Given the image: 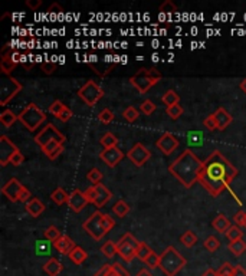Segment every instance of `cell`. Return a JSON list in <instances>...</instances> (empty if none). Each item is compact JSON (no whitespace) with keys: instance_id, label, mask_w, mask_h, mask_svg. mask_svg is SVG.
<instances>
[{"instance_id":"1","label":"cell","mask_w":246,"mask_h":276,"mask_svg":"<svg viewBox=\"0 0 246 276\" xmlns=\"http://www.w3.org/2000/svg\"><path fill=\"white\" fill-rule=\"evenodd\" d=\"M236 176V167L220 151H213L206 158V161H203L199 183L208 190L212 197H217L225 188L229 187Z\"/></svg>"},{"instance_id":"2","label":"cell","mask_w":246,"mask_h":276,"mask_svg":"<svg viewBox=\"0 0 246 276\" xmlns=\"http://www.w3.org/2000/svg\"><path fill=\"white\" fill-rule=\"evenodd\" d=\"M202 168H203V161L191 150H185L169 166V171L186 188H190L196 182H199Z\"/></svg>"},{"instance_id":"3","label":"cell","mask_w":246,"mask_h":276,"mask_svg":"<svg viewBox=\"0 0 246 276\" xmlns=\"http://www.w3.org/2000/svg\"><path fill=\"white\" fill-rule=\"evenodd\" d=\"M187 265V259L174 246H167L160 255V269L166 276H176Z\"/></svg>"},{"instance_id":"4","label":"cell","mask_w":246,"mask_h":276,"mask_svg":"<svg viewBox=\"0 0 246 276\" xmlns=\"http://www.w3.org/2000/svg\"><path fill=\"white\" fill-rule=\"evenodd\" d=\"M158 81H161V74L155 68H141L130 78V84L140 93H147Z\"/></svg>"},{"instance_id":"5","label":"cell","mask_w":246,"mask_h":276,"mask_svg":"<svg viewBox=\"0 0 246 276\" xmlns=\"http://www.w3.org/2000/svg\"><path fill=\"white\" fill-rule=\"evenodd\" d=\"M19 121L23 124V127H26L29 131H35L46 121V115L36 104H29L19 114Z\"/></svg>"},{"instance_id":"6","label":"cell","mask_w":246,"mask_h":276,"mask_svg":"<svg viewBox=\"0 0 246 276\" xmlns=\"http://www.w3.org/2000/svg\"><path fill=\"white\" fill-rule=\"evenodd\" d=\"M138 246H140V242L131 233H125L123 238L117 242V252L125 262L131 263L132 259L137 258Z\"/></svg>"},{"instance_id":"7","label":"cell","mask_w":246,"mask_h":276,"mask_svg":"<svg viewBox=\"0 0 246 276\" xmlns=\"http://www.w3.org/2000/svg\"><path fill=\"white\" fill-rule=\"evenodd\" d=\"M78 96H79L88 107H94V105L104 96V90H102L96 82H94L93 79H91V81H88L84 87L79 88Z\"/></svg>"},{"instance_id":"8","label":"cell","mask_w":246,"mask_h":276,"mask_svg":"<svg viewBox=\"0 0 246 276\" xmlns=\"http://www.w3.org/2000/svg\"><path fill=\"white\" fill-rule=\"evenodd\" d=\"M65 140H66L65 135L54 124H46V127L35 137V143L39 144L40 147H45L48 143H52V141H57L62 146L65 143Z\"/></svg>"},{"instance_id":"9","label":"cell","mask_w":246,"mask_h":276,"mask_svg":"<svg viewBox=\"0 0 246 276\" xmlns=\"http://www.w3.org/2000/svg\"><path fill=\"white\" fill-rule=\"evenodd\" d=\"M20 91H22V84L18 79L12 76L4 78L0 85V105H7V102Z\"/></svg>"},{"instance_id":"10","label":"cell","mask_w":246,"mask_h":276,"mask_svg":"<svg viewBox=\"0 0 246 276\" xmlns=\"http://www.w3.org/2000/svg\"><path fill=\"white\" fill-rule=\"evenodd\" d=\"M101 217L102 213L101 212H95L94 215H91L82 224L84 230L93 238L94 240H101L104 239V236L107 235L105 230L102 229V224H101Z\"/></svg>"},{"instance_id":"11","label":"cell","mask_w":246,"mask_h":276,"mask_svg":"<svg viewBox=\"0 0 246 276\" xmlns=\"http://www.w3.org/2000/svg\"><path fill=\"white\" fill-rule=\"evenodd\" d=\"M127 157H128V160H130L134 166L143 167V166L151 158V153H150V150H149L144 144L137 143V144L127 153Z\"/></svg>"},{"instance_id":"12","label":"cell","mask_w":246,"mask_h":276,"mask_svg":"<svg viewBox=\"0 0 246 276\" xmlns=\"http://www.w3.org/2000/svg\"><path fill=\"white\" fill-rule=\"evenodd\" d=\"M179 144H180V143H179V140L176 138V135H173V134L169 132V131L163 132V134L160 135V138L155 141V147H157L161 153L166 154V155H170L173 151H176L177 147H179Z\"/></svg>"},{"instance_id":"13","label":"cell","mask_w":246,"mask_h":276,"mask_svg":"<svg viewBox=\"0 0 246 276\" xmlns=\"http://www.w3.org/2000/svg\"><path fill=\"white\" fill-rule=\"evenodd\" d=\"M18 151H19V148L6 135L0 137V166L1 167H4L6 164H9L10 158Z\"/></svg>"},{"instance_id":"14","label":"cell","mask_w":246,"mask_h":276,"mask_svg":"<svg viewBox=\"0 0 246 276\" xmlns=\"http://www.w3.org/2000/svg\"><path fill=\"white\" fill-rule=\"evenodd\" d=\"M23 187H25V185L20 183L18 179H10L7 183L1 187V193H3L10 202L15 203V202H19V199H20V193H22Z\"/></svg>"},{"instance_id":"15","label":"cell","mask_w":246,"mask_h":276,"mask_svg":"<svg viewBox=\"0 0 246 276\" xmlns=\"http://www.w3.org/2000/svg\"><path fill=\"white\" fill-rule=\"evenodd\" d=\"M88 199L85 196V191H81V190H74L71 194H69V200H68V206L72 212L75 213H79L85 209V206L88 204Z\"/></svg>"},{"instance_id":"16","label":"cell","mask_w":246,"mask_h":276,"mask_svg":"<svg viewBox=\"0 0 246 276\" xmlns=\"http://www.w3.org/2000/svg\"><path fill=\"white\" fill-rule=\"evenodd\" d=\"M99 158L111 168H114L121 160L124 158V153L118 147H113V148H105L99 154Z\"/></svg>"},{"instance_id":"17","label":"cell","mask_w":246,"mask_h":276,"mask_svg":"<svg viewBox=\"0 0 246 276\" xmlns=\"http://www.w3.org/2000/svg\"><path fill=\"white\" fill-rule=\"evenodd\" d=\"M95 200H94L93 204H95L98 209L104 207L113 197V193L104 185V184H95Z\"/></svg>"},{"instance_id":"18","label":"cell","mask_w":246,"mask_h":276,"mask_svg":"<svg viewBox=\"0 0 246 276\" xmlns=\"http://www.w3.org/2000/svg\"><path fill=\"white\" fill-rule=\"evenodd\" d=\"M54 247H55L59 253H62V255H69V253L76 247V245H75V242H74L69 236L62 235L57 242H54Z\"/></svg>"},{"instance_id":"19","label":"cell","mask_w":246,"mask_h":276,"mask_svg":"<svg viewBox=\"0 0 246 276\" xmlns=\"http://www.w3.org/2000/svg\"><path fill=\"white\" fill-rule=\"evenodd\" d=\"M213 117H215V121L217 124V129H220V131L226 129L232 124V121H233L232 115L225 108H219L213 114Z\"/></svg>"},{"instance_id":"20","label":"cell","mask_w":246,"mask_h":276,"mask_svg":"<svg viewBox=\"0 0 246 276\" xmlns=\"http://www.w3.org/2000/svg\"><path fill=\"white\" fill-rule=\"evenodd\" d=\"M25 209H26V212H28L32 217H39V216L45 212V204H43L39 199L32 197L31 200L25 204Z\"/></svg>"},{"instance_id":"21","label":"cell","mask_w":246,"mask_h":276,"mask_svg":"<svg viewBox=\"0 0 246 276\" xmlns=\"http://www.w3.org/2000/svg\"><path fill=\"white\" fill-rule=\"evenodd\" d=\"M63 271V265L58 259L51 258L45 265H43V272L48 276H58Z\"/></svg>"},{"instance_id":"22","label":"cell","mask_w":246,"mask_h":276,"mask_svg":"<svg viewBox=\"0 0 246 276\" xmlns=\"http://www.w3.org/2000/svg\"><path fill=\"white\" fill-rule=\"evenodd\" d=\"M42 151L46 154L51 160H57L63 153V146H61L57 141H52V143H48L45 147H42Z\"/></svg>"},{"instance_id":"23","label":"cell","mask_w":246,"mask_h":276,"mask_svg":"<svg viewBox=\"0 0 246 276\" xmlns=\"http://www.w3.org/2000/svg\"><path fill=\"white\" fill-rule=\"evenodd\" d=\"M212 226H213V229H215L216 232L225 233V235H226V232L232 227L230 220L225 215L216 216V219H213V221H212Z\"/></svg>"},{"instance_id":"24","label":"cell","mask_w":246,"mask_h":276,"mask_svg":"<svg viewBox=\"0 0 246 276\" xmlns=\"http://www.w3.org/2000/svg\"><path fill=\"white\" fill-rule=\"evenodd\" d=\"M13 52H10V54H1V61H0V69H1V72L4 74V75H10L13 71H15V68L18 66L15 62L12 61V58H10V55H12Z\"/></svg>"},{"instance_id":"25","label":"cell","mask_w":246,"mask_h":276,"mask_svg":"<svg viewBox=\"0 0 246 276\" xmlns=\"http://www.w3.org/2000/svg\"><path fill=\"white\" fill-rule=\"evenodd\" d=\"M68 256H69V259H71L75 265H82V263L88 259V253H87L82 247H79V246H76Z\"/></svg>"},{"instance_id":"26","label":"cell","mask_w":246,"mask_h":276,"mask_svg":"<svg viewBox=\"0 0 246 276\" xmlns=\"http://www.w3.org/2000/svg\"><path fill=\"white\" fill-rule=\"evenodd\" d=\"M16 121H19V115H16L12 110H4V111L0 114V123H1L3 127H6V128L12 127Z\"/></svg>"},{"instance_id":"27","label":"cell","mask_w":246,"mask_h":276,"mask_svg":"<svg viewBox=\"0 0 246 276\" xmlns=\"http://www.w3.org/2000/svg\"><path fill=\"white\" fill-rule=\"evenodd\" d=\"M51 199H52V202H54L55 204L62 206V204L68 203V200H69V194H68L62 187H58V188L51 194Z\"/></svg>"},{"instance_id":"28","label":"cell","mask_w":246,"mask_h":276,"mask_svg":"<svg viewBox=\"0 0 246 276\" xmlns=\"http://www.w3.org/2000/svg\"><path fill=\"white\" fill-rule=\"evenodd\" d=\"M227 249L230 250V253H233L236 258H239L246 252V242H244V239L236 240V242H230L227 245Z\"/></svg>"},{"instance_id":"29","label":"cell","mask_w":246,"mask_h":276,"mask_svg":"<svg viewBox=\"0 0 246 276\" xmlns=\"http://www.w3.org/2000/svg\"><path fill=\"white\" fill-rule=\"evenodd\" d=\"M99 143H101V146H102L104 148H113V147H117L118 138H117L113 132H105V134L102 135V138L99 140Z\"/></svg>"},{"instance_id":"30","label":"cell","mask_w":246,"mask_h":276,"mask_svg":"<svg viewBox=\"0 0 246 276\" xmlns=\"http://www.w3.org/2000/svg\"><path fill=\"white\" fill-rule=\"evenodd\" d=\"M161 101H163V104H166L167 107H173V105H176V104H179V101H180V96H179V93L176 91H173V90H169V91L166 92L163 96H161Z\"/></svg>"},{"instance_id":"31","label":"cell","mask_w":246,"mask_h":276,"mask_svg":"<svg viewBox=\"0 0 246 276\" xmlns=\"http://www.w3.org/2000/svg\"><path fill=\"white\" fill-rule=\"evenodd\" d=\"M101 252L104 253V256L105 258H108V259H113L118 252H117V243H114L113 240H108V242H105L102 247H101Z\"/></svg>"},{"instance_id":"32","label":"cell","mask_w":246,"mask_h":276,"mask_svg":"<svg viewBox=\"0 0 246 276\" xmlns=\"http://www.w3.org/2000/svg\"><path fill=\"white\" fill-rule=\"evenodd\" d=\"M226 238L229 242H236V240H241L244 238V232L239 226H232L227 232H226Z\"/></svg>"},{"instance_id":"33","label":"cell","mask_w":246,"mask_h":276,"mask_svg":"<svg viewBox=\"0 0 246 276\" xmlns=\"http://www.w3.org/2000/svg\"><path fill=\"white\" fill-rule=\"evenodd\" d=\"M113 213L115 216H118V217H124V216H127L130 213V206L127 204V202L118 200L114 204V207H113Z\"/></svg>"},{"instance_id":"34","label":"cell","mask_w":246,"mask_h":276,"mask_svg":"<svg viewBox=\"0 0 246 276\" xmlns=\"http://www.w3.org/2000/svg\"><path fill=\"white\" fill-rule=\"evenodd\" d=\"M153 252L154 250L150 249V246L146 245L144 242H140V246H138V249H137V258H138L140 260L146 262V260L149 259V256H150Z\"/></svg>"},{"instance_id":"35","label":"cell","mask_w":246,"mask_h":276,"mask_svg":"<svg viewBox=\"0 0 246 276\" xmlns=\"http://www.w3.org/2000/svg\"><path fill=\"white\" fill-rule=\"evenodd\" d=\"M61 236V230H59L58 227H55V226H49V227L45 230V238H46L48 242H52V243H54V242H57Z\"/></svg>"},{"instance_id":"36","label":"cell","mask_w":246,"mask_h":276,"mask_svg":"<svg viewBox=\"0 0 246 276\" xmlns=\"http://www.w3.org/2000/svg\"><path fill=\"white\" fill-rule=\"evenodd\" d=\"M166 112H167V115H169L171 120H179V118L183 115L185 110H183L182 105L176 104V105H173V107H167V108H166Z\"/></svg>"},{"instance_id":"37","label":"cell","mask_w":246,"mask_h":276,"mask_svg":"<svg viewBox=\"0 0 246 276\" xmlns=\"http://www.w3.org/2000/svg\"><path fill=\"white\" fill-rule=\"evenodd\" d=\"M180 242H182V245L185 246V247H193V246L197 243V236L193 232L189 230V232H186L185 235H182Z\"/></svg>"},{"instance_id":"38","label":"cell","mask_w":246,"mask_h":276,"mask_svg":"<svg viewBox=\"0 0 246 276\" xmlns=\"http://www.w3.org/2000/svg\"><path fill=\"white\" fill-rule=\"evenodd\" d=\"M101 224H102V229L105 230V233L108 235L113 230V227L115 226V220L110 215H102V217H101Z\"/></svg>"},{"instance_id":"39","label":"cell","mask_w":246,"mask_h":276,"mask_svg":"<svg viewBox=\"0 0 246 276\" xmlns=\"http://www.w3.org/2000/svg\"><path fill=\"white\" fill-rule=\"evenodd\" d=\"M98 120L102 124H111L114 121V112H113L110 108H104V110L99 112Z\"/></svg>"},{"instance_id":"40","label":"cell","mask_w":246,"mask_h":276,"mask_svg":"<svg viewBox=\"0 0 246 276\" xmlns=\"http://www.w3.org/2000/svg\"><path fill=\"white\" fill-rule=\"evenodd\" d=\"M203 246H205V249H208V252H216L219 247H220V242H219V239H216L215 236H209L205 242H203Z\"/></svg>"},{"instance_id":"41","label":"cell","mask_w":246,"mask_h":276,"mask_svg":"<svg viewBox=\"0 0 246 276\" xmlns=\"http://www.w3.org/2000/svg\"><path fill=\"white\" fill-rule=\"evenodd\" d=\"M123 117L127 123H134L138 118V111L134 107H128L127 110H124Z\"/></svg>"},{"instance_id":"42","label":"cell","mask_w":246,"mask_h":276,"mask_svg":"<svg viewBox=\"0 0 246 276\" xmlns=\"http://www.w3.org/2000/svg\"><path fill=\"white\" fill-rule=\"evenodd\" d=\"M87 179H88V182L93 183L94 185H95V184H99L101 183V180H102V173H101L98 168H93V170L88 171Z\"/></svg>"},{"instance_id":"43","label":"cell","mask_w":246,"mask_h":276,"mask_svg":"<svg viewBox=\"0 0 246 276\" xmlns=\"http://www.w3.org/2000/svg\"><path fill=\"white\" fill-rule=\"evenodd\" d=\"M65 108H66V107H65V104H63V102H61V101H55V102H54V104L49 107V112L58 118L62 112H63V110H65Z\"/></svg>"},{"instance_id":"44","label":"cell","mask_w":246,"mask_h":276,"mask_svg":"<svg viewBox=\"0 0 246 276\" xmlns=\"http://www.w3.org/2000/svg\"><path fill=\"white\" fill-rule=\"evenodd\" d=\"M149 268H150V271H153V269H157L158 266H160V255H157L155 252H153L150 256H149V259L144 262Z\"/></svg>"},{"instance_id":"45","label":"cell","mask_w":246,"mask_h":276,"mask_svg":"<svg viewBox=\"0 0 246 276\" xmlns=\"http://www.w3.org/2000/svg\"><path fill=\"white\" fill-rule=\"evenodd\" d=\"M155 104H154L151 99H146V101H143V104H141V112L143 114H146V115H151L154 111H155Z\"/></svg>"},{"instance_id":"46","label":"cell","mask_w":246,"mask_h":276,"mask_svg":"<svg viewBox=\"0 0 246 276\" xmlns=\"http://www.w3.org/2000/svg\"><path fill=\"white\" fill-rule=\"evenodd\" d=\"M233 271H235V266L230 265V263H223L219 271H217V276H232L233 275Z\"/></svg>"},{"instance_id":"47","label":"cell","mask_w":246,"mask_h":276,"mask_svg":"<svg viewBox=\"0 0 246 276\" xmlns=\"http://www.w3.org/2000/svg\"><path fill=\"white\" fill-rule=\"evenodd\" d=\"M51 252V247H49V243L46 240H39L36 243V253L38 255H49Z\"/></svg>"},{"instance_id":"48","label":"cell","mask_w":246,"mask_h":276,"mask_svg":"<svg viewBox=\"0 0 246 276\" xmlns=\"http://www.w3.org/2000/svg\"><path fill=\"white\" fill-rule=\"evenodd\" d=\"M203 125H205L209 131H215V129H217V124H216L213 114H212L210 117H208V118L203 121Z\"/></svg>"},{"instance_id":"49","label":"cell","mask_w":246,"mask_h":276,"mask_svg":"<svg viewBox=\"0 0 246 276\" xmlns=\"http://www.w3.org/2000/svg\"><path fill=\"white\" fill-rule=\"evenodd\" d=\"M55 68H57V63H55V62L46 61L43 65H42V71H43L46 75H51V74L55 71Z\"/></svg>"},{"instance_id":"50","label":"cell","mask_w":246,"mask_h":276,"mask_svg":"<svg viewBox=\"0 0 246 276\" xmlns=\"http://www.w3.org/2000/svg\"><path fill=\"white\" fill-rule=\"evenodd\" d=\"M111 268H113V271H115V272H117V274H118L120 276H130V272H128L127 269H124L123 265H120V263H117V262H115V263H113V265H111Z\"/></svg>"},{"instance_id":"51","label":"cell","mask_w":246,"mask_h":276,"mask_svg":"<svg viewBox=\"0 0 246 276\" xmlns=\"http://www.w3.org/2000/svg\"><path fill=\"white\" fill-rule=\"evenodd\" d=\"M23 161H25V157H23V154L20 153V151H18V153L15 154V155L10 158V163H12L13 166H16V167H18V166H20Z\"/></svg>"},{"instance_id":"52","label":"cell","mask_w":246,"mask_h":276,"mask_svg":"<svg viewBox=\"0 0 246 276\" xmlns=\"http://www.w3.org/2000/svg\"><path fill=\"white\" fill-rule=\"evenodd\" d=\"M245 216H246V213L245 212H238L236 215L233 216V220H235V223H236V226H244V221H245Z\"/></svg>"},{"instance_id":"53","label":"cell","mask_w":246,"mask_h":276,"mask_svg":"<svg viewBox=\"0 0 246 276\" xmlns=\"http://www.w3.org/2000/svg\"><path fill=\"white\" fill-rule=\"evenodd\" d=\"M31 191H29V188H26V187H23V190H22V193H20V199H19V202H22V203H28L29 200H31Z\"/></svg>"},{"instance_id":"54","label":"cell","mask_w":246,"mask_h":276,"mask_svg":"<svg viewBox=\"0 0 246 276\" xmlns=\"http://www.w3.org/2000/svg\"><path fill=\"white\" fill-rule=\"evenodd\" d=\"M72 118V111L66 107L65 110H63V112H62L61 115L58 117V120H61L62 123H66V121H69Z\"/></svg>"},{"instance_id":"55","label":"cell","mask_w":246,"mask_h":276,"mask_svg":"<svg viewBox=\"0 0 246 276\" xmlns=\"http://www.w3.org/2000/svg\"><path fill=\"white\" fill-rule=\"evenodd\" d=\"M110 271H111V265H104L94 276H108Z\"/></svg>"},{"instance_id":"56","label":"cell","mask_w":246,"mask_h":276,"mask_svg":"<svg viewBox=\"0 0 246 276\" xmlns=\"http://www.w3.org/2000/svg\"><path fill=\"white\" fill-rule=\"evenodd\" d=\"M26 4L31 7L32 10H36V9H39L42 6V0H28Z\"/></svg>"},{"instance_id":"57","label":"cell","mask_w":246,"mask_h":276,"mask_svg":"<svg viewBox=\"0 0 246 276\" xmlns=\"http://www.w3.org/2000/svg\"><path fill=\"white\" fill-rule=\"evenodd\" d=\"M232 276H246V269H244L242 266H235V271H233Z\"/></svg>"},{"instance_id":"58","label":"cell","mask_w":246,"mask_h":276,"mask_svg":"<svg viewBox=\"0 0 246 276\" xmlns=\"http://www.w3.org/2000/svg\"><path fill=\"white\" fill-rule=\"evenodd\" d=\"M135 276H153V274H151V271L150 269H147V268H144V269H141L138 274Z\"/></svg>"},{"instance_id":"59","label":"cell","mask_w":246,"mask_h":276,"mask_svg":"<svg viewBox=\"0 0 246 276\" xmlns=\"http://www.w3.org/2000/svg\"><path fill=\"white\" fill-rule=\"evenodd\" d=\"M202 276H217V272L213 271V269H208V271H206Z\"/></svg>"},{"instance_id":"60","label":"cell","mask_w":246,"mask_h":276,"mask_svg":"<svg viewBox=\"0 0 246 276\" xmlns=\"http://www.w3.org/2000/svg\"><path fill=\"white\" fill-rule=\"evenodd\" d=\"M239 88L242 90V92H245V93H246V78H245V79H244V81H242V82H241Z\"/></svg>"},{"instance_id":"61","label":"cell","mask_w":246,"mask_h":276,"mask_svg":"<svg viewBox=\"0 0 246 276\" xmlns=\"http://www.w3.org/2000/svg\"><path fill=\"white\" fill-rule=\"evenodd\" d=\"M108 276H120L115 271H113V268H111V271H110V274H108Z\"/></svg>"},{"instance_id":"62","label":"cell","mask_w":246,"mask_h":276,"mask_svg":"<svg viewBox=\"0 0 246 276\" xmlns=\"http://www.w3.org/2000/svg\"><path fill=\"white\" fill-rule=\"evenodd\" d=\"M153 61H154V62L158 61V56H157V55H153Z\"/></svg>"},{"instance_id":"63","label":"cell","mask_w":246,"mask_h":276,"mask_svg":"<svg viewBox=\"0 0 246 276\" xmlns=\"http://www.w3.org/2000/svg\"><path fill=\"white\" fill-rule=\"evenodd\" d=\"M244 227H246V216H245V221H244Z\"/></svg>"}]
</instances>
